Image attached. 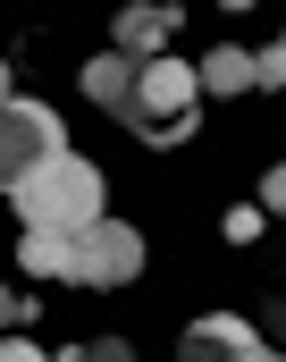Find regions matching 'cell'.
I'll return each instance as SVG.
<instances>
[{
    "label": "cell",
    "mask_w": 286,
    "mask_h": 362,
    "mask_svg": "<svg viewBox=\"0 0 286 362\" xmlns=\"http://www.w3.org/2000/svg\"><path fill=\"white\" fill-rule=\"evenodd\" d=\"M8 101H17V76H8V59H0V110H8Z\"/></svg>",
    "instance_id": "2e32d148"
},
{
    "label": "cell",
    "mask_w": 286,
    "mask_h": 362,
    "mask_svg": "<svg viewBox=\"0 0 286 362\" xmlns=\"http://www.w3.org/2000/svg\"><path fill=\"white\" fill-rule=\"evenodd\" d=\"M51 152H68V135H59V118H51V101H8L0 110V185H17V177H34Z\"/></svg>",
    "instance_id": "3957f363"
},
{
    "label": "cell",
    "mask_w": 286,
    "mask_h": 362,
    "mask_svg": "<svg viewBox=\"0 0 286 362\" xmlns=\"http://www.w3.org/2000/svg\"><path fill=\"white\" fill-rule=\"evenodd\" d=\"M193 110H202V76H193L186 59H143V68H135V93H126L109 118H118L126 135H143V144H186Z\"/></svg>",
    "instance_id": "7a4b0ae2"
},
{
    "label": "cell",
    "mask_w": 286,
    "mask_h": 362,
    "mask_svg": "<svg viewBox=\"0 0 286 362\" xmlns=\"http://www.w3.org/2000/svg\"><path fill=\"white\" fill-rule=\"evenodd\" d=\"M85 93H93L101 110H118V101L135 93V59H126V51H101V59H85Z\"/></svg>",
    "instance_id": "ba28073f"
},
{
    "label": "cell",
    "mask_w": 286,
    "mask_h": 362,
    "mask_svg": "<svg viewBox=\"0 0 286 362\" xmlns=\"http://www.w3.org/2000/svg\"><path fill=\"white\" fill-rule=\"evenodd\" d=\"M34 320V295H8V278H0V337H17Z\"/></svg>",
    "instance_id": "7c38bea8"
},
{
    "label": "cell",
    "mask_w": 286,
    "mask_h": 362,
    "mask_svg": "<svg viewBox=\"0 0 286 362\" xmlns=\"http://www.w3.org/2000/svg\"><path fill=\"white\" fill-rule=\"evenodd\" d=\"M261 228H270V211H261V202H236V211L219 219V236H227V245H261Z\"/></svg>",
    "instance_id": "30bf717a"
},
{
    "label": "cell",
    "mask_w": 286,
    "mask_h": 362,
    "mask_svg": "<svg viewBox=\"0 0 286 362\" xmlns=\"http://www.w3.org/2000/svg\"><path fill=\"white\" fill-rule=\"evenodd\" d=\"M68 245H76V236L25 228V236H17V262H25V278H68Z\"/></svg>",
    "instance_id": "9c48e42d"
},
{
    "label": "cell",
    "mask_w": 286,
    "mask_h": 362,
    "mask_svg": "<svg viewBox=\"0 0 286 362\" xmlns=\"http://www.w3.org/2000/svg\"><path fill=\"white\" fill-rule=\"evenodd\" d=\"M59 362H135V346L126 337H93V346H76V354H59Z\"/></svg>",
    "instance_id": "8fae6325"
},
{
    "label": "cell",
    "mask_w": 286,
    "mask_h": 362,
    "mask_svg": "<svg viewBox=\"0 0 286 362\" xmlns=\"http://www.w3.org/2000/svg\"><path fill=\"white\" fill-rule=\"evenodd\" d=\"M193 76H202V93H210V101H227V93H253V85H261V76H253V51H236V42H219Z\"/></svg>",
    "instance_id": "52a82bcc"
},
{
    "label": "cell",
    "mask_w": 286,
    "mask_h": 362,
    "mask_svg": "<svg viewBox=\"0 0 286 362\" xmlns=\"http://www.w3.org/2000/svg\"><path fill=\"white\" fill-rule=\"evenodd\" d=\"M186 362H270V346L236 320V312H210L186 329Z\"/></svg>",
    "instance_id": "8992f818"
},
{
    "label": "cell",
    "mask_w": 286,
    "mask_h": 362,
    "mask_svg": "<svg viewBox=\"0 0 286 362\" xmlns=\"http://www.w3.org/2000/svg\"><path fill=\"white\" fill-rule=\"evenodd\" d=\"M261 211H286V160H270V177H261Z\"/></svg>",
    "instance_id": "9a60e30c"
},
{
    "label": "cell",
    "mask_w": 286,
    "mask_h": 362,
    "mask_svg": "<svg viewBox=\"0 0 286 362\" xmlns=\"http://www.w3.org/2000/svg\"><path fill=\"white\" fill-rule=\"evenodd\" d=\"M68 278H76V286H126V278H143V228L93 219V228L68 245Z\"/></svg>",
    "instance_id": "277c9868"
},
{
    "label": "cell",
    "mask_w": 286,
    "mask_h": 362,
    "mask_svg": "<svg viewBox=\"0 0 286 362\" xmlns=\"http://www.w3.org/2000/svg\"><path fill=\"white\" fill-rule=\"evenodd\" d=\"M253 76H261V85H278V93H286V34H278V42H270V51H253Z\"/></svg>",
    "instance_id": "4fadbf2b"
},
{
    "label": "cell",
    "mask_w": 286,
    "mask_h": 362,
    "mask_svg": "<svg viewBox=\"0 0 286 362\" xmlns=\"http://www.w3.org/2000/svg\"><path fill=\"white\" fill-rule=\"evenodd\" d=\"M177 25H186V8H177V0H126V8L109 17V34H118L109 51H126V59L143 68V59H160V42H169Z\"/></svg>",
    "instance_id": "5b68a950"
},
{
    "label": "cell",
    "mask_w": 286,
    "mask_h": 362,
    "mask_svg": "<svg viewBox=\"0 0 286 362\" xmlns=\"http://www.w3.org/2000/svg\"><path fill=\"white\" fill-rule=\"evenodd\" d=\"M8 202H17V219L25 228H51V236H85L101 219V169L85 152H51L34 177L8 185Z\"/></svg>",
    "instance_id": "6da1fadb"
},
{
    "label": "cell",
    "mask_w": 286,
    "mask_h": 362,
    "mask_svg": "<svg viewBox=\"0 0 286 362\" xmlns=\"http://www.w3.org/2000/svg\"><path fill=\"white\" fill-rule=\"evenodd\" d=\"M0 362H59V354H42L34 337H0Z\"/></svg>",
    "instance_id": "5bb4252c"
},
{
    "label": "cell",
    "mask_w": 286,
    "mask_h": 362,
    "mask_svg": "<svg viewBox=\"0 0 286 362\" xmlns=\"http://www.w3.org/2000/svg\"><path fill=\"white\" fill-rule=\"evenodd\" d=\"M270 362H286V354H270Z\"/></svg>",
    "instance_id": "e0dca14e"
}]
</instances>
